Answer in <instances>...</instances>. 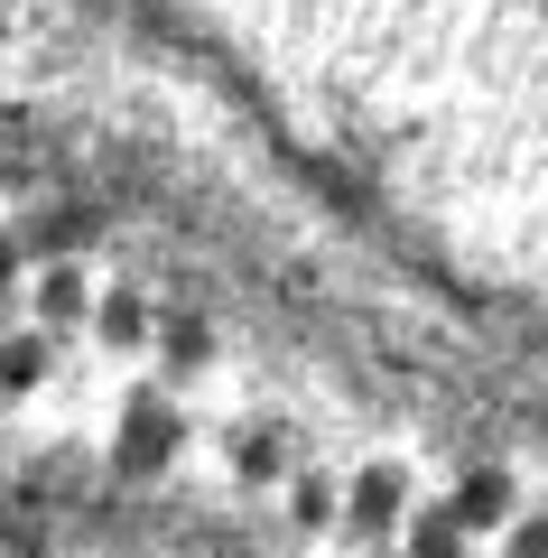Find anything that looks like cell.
I'll return each instance as SVG.
<instances>
[{
  "mask_svg": "<svg viewBox=\"0 0 548 558\" xmlns=\"http://www.w3.org/2000/svg\"><path fill=\"white\" fill-rule=\"evenodd\" d=\"M176 447H186V418H176L168 400H149V391H139V400H121V428H112V465H121L131 484L168 475V465H176Z\"/></svg>",
  "mask_w": 548,
  "mask_h": 558,
  "instance_id": "obj_1",
  "label": "cell"
},
{
  "mask_svg": "<svg viewBox=\"0 0 548 558\" xmlns=\"http://www.w3.org/2000/svg\"><path fill=\"white\" fill-rule=\"evenodd\" d=\"M344 521H353V531H363V539L381 549V539H391L400 521H410V484H400L391 465H373V475H353V494H344Z\"/></svg>",
  "mask_w": 548,
  "mask_h": 558,
  "instance_id": "obj_2",
  "label": "cell"
},
{
  "mask_svg": "<svg viewBox=\"0 0 548 558\" xmlns=\"http://www.w3.org/2000/svg\"><path fill=\"white\" fill-rule=\"evenodd\" d=\"M511 502H521V494H511L502 465H465V475H455V494H447V512L484 539V531H502V521H511Z\"/></svg>",
  "mask_w": 548,
  "mask_h": 558,
  "instance_id": "obj_3",
  "label": "cell"
},
{
  "mask_svg": "<svg viewBox=\"0 0 548 558\" xmlns=\"http://www.w3.org/2000/svg\"><path fill=\"white\" fill-rule=\"evenodd\" d=\"M334 521H344V494H334V475L297 465V475H289V531H297V539H316V531H334Z\"/></svg>",
  "mask_w": 548,
  "mask_h": 558,
  "instance_id": "obj_4",
  "label": "cell"
},
{
  "mask_svg": "<svg viewBox=\"0 0 548 558\" xmlns=\"http://www.w3.org/2000/svg\"><path fill=\"white\" fill-rule=\"evenodd\" d=\"M400 531H410V558H474V531H465V521L447 512V502H428V512H410Z\"/></svg>",
  "mask_w": 548,
  "mask_h": 558,
  "instance_id": "obj_5",
  "label": "cell"
},
{
  "mask_svg": "<svg viewBox=\"0 0 548 558\" xmlns=\"http://www.w3.org/2000/svg\"><path fill=\"white\" fill-rule=\"evenodd\" d=\"M233 475L242 484H289V428H242L233 438Z\"/></svg>",
  "mask_w": 548,
  "mask_h": 558,
  "instance_id": "obj_6",
  "label": "cell"
},
{
  "mask_svg": "<svg viewBox=\"0 0 548 558\" xmlns=\"http://www.w3.org/2000/svg\"><path fill=\"white\" fill-rule=\"evenodd\" d=\"M28 307H38V326H75L84 307H94V289H84V270H38V289H28Z\"/></svg>",
  "mask_w": 548,
  "mask_h": 558,
  "instance_id": "obj_7",
  "label": "cell"
},
{
  "mask_svg": "<svg viewBox=\"0 0 548 558\" xmlns=\"http://www.w3.org/2000/svg\"><path fill=\"white\" fill-rule=\"evenodd\" d=\"M94 336L102 344H149V299H139V289H102L94 299Z\"/></svg>",
  "mask_w": 548,
  "mask_h": 558,
  "instance_id": "obj_8",
  "label": "cell"
},
{
  "mask_svg": "<svg viewBox=\"0 0 548 558\" xmlns=\"http://www.w3.org/2000/svg\"><path fill=\"white\" fill-rule=\"evenodd\" d=\"M158 354H168L176 373H196V363H215V326L205 317H168L158 326Z\"/></svg>",
  "mask_w": 548,
  "mask_h": 558,
  "instance_id": "obj_9",
  "label": "cell"
},
{
  "mask_svg": "<svg viewBox=\"0 0 548 558\" xmlns=\"http://www.w3.org/2000/svg\"><path fill=\"white\" fill-rule=\"evenodd\" d=\"M47 381V344L38 336H0V391H38Z\"/></svg>",
  "mask_w": 548,
  "mask_h": 558,
  "instance_id": "obj_10",
  "label": "cell"
},
{
  "mask_svg": "<svg viewBox=\"0 0 548 558\" xmlns=\"http://www.w3.org/2000/svg\"><path fill=\"white\" fill-rule=\"evenodd\" d=\"M502 558H548V521H511V549Z\"/></svg>",
  "mask_w": 548,
  "mask_h": 558,
  "instance_id": "obj_11",
  "label": "cell"
},
{
  "mask_svg": "<svg viewBox=\"0 0 548 558\" xmlns=\"http://www.w3.org/2000/svg\"><path fill=\"white\" fill-rule=\"evenodd\" d=\"M10 279H20V242L0 233V289H10Z\"/></svg>",
  "mask_w": 548,
  "mask_h": 558,
  "instance_id": "obj_12",
  "label": "cell"
}]
</instances>
